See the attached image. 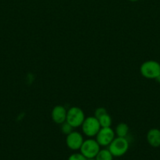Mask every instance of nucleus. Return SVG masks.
<instances>
[{"instance_id": "nucleus-10", "label": "nucleus", "mask_w": 160, "mask_h": 160, "mask_svg": "<svg viewBox=\"0 0 160 160\" xmlns=\"http://www.w3.org/2000/svg\"><path fill=\"white\" fill-rule=\"evenodd\" d=\"M129 130H130L129 126L126 123H120L116 127L115 133V135H117V137L126 138V136L128 135Z\"/></svg>"}, {"instance_id": "nucleus-1", "label": "nucleus", "mask_w": 160, "mask_h": 160, "mask_svg": "<svg viewBox=\"0 0 160 160\" xmlns=\"http://www.w3.org/2000/svg\"><path fill=\"white\" fill-rule=\"evenodd\" d=\"M108 147L114 157H120L127 152L130 147V142L126 138L117 137L115 138Z\"/></svg>"}, {"instance_id": "nucleus-6", "label": "nucleus", "mask_w": 160, "mask_h": 160, "mask_svg": "<svg viewBox=\"0 0 160 160\" xmlns=\"http://www.w3.org/2000/svg\"><path fill=\"white\" fill-rule=\"evenodd\" d=\"M115 138L114 130L110 128H101L96 135V141L98 142L100 146L107 147Z\"/></svg>"}, {"instance_id": "nucleus-14", "label": "nucleus", "mask_w": 160, "mask_h": 160, "mask_svg": "<svg viewBox=\"0 0 160 160\" xmlns=\"http://www.w3.org/2000/svg\"><path fill=\"white\" fill-rule=\"evenodd\" d=\"M67 160H87L86 157L80 153H73L68 157Z\"/></svg>"}, {"instance_id": "nucleus-15", "label": "nucleus", "mask_w": 160, "mask_h": 160, "mask_svg": "<svg viewBox=\"0 0 160 160\" xmlns=\"http://www.w3.org/2000/svg\"><path fill=\"white\" fill-rule=\"evenodd\" d=\"M107 110L103 107H100L97 108V109L95 110V114H94V117H96L97 119H98L99 117H101L102 115H104V113H106Z\"/></svg>"}, {"instance_id": "nucleus-9", "label": "nucleus", "mask_w": 160, "mask_h": 160, "mask_svg": "<svg viewBox=\"0 0 160 160\" xmlns=\"http://www.w3.org/2000/svg\"><path fill=\"white\" fill-rule=\"evenodd\" d=\"M147 141L151 146L158 148L160 146V130L152 128L147 134Z\"/></svg>"}, {"instance_id": "nucleus-5", "label": "nucleus", "mask_w": 160, "mask_h": 160, "mask_svg": "<svg viewBox=\"0 0 160 160\" xmlns=\"http://www.w3.org/2000/svg\"><path fill=\"white\" fill-rule=\"evenodd\" d=\"M79 150L86 159H93L100 150V146L96 139L89 138L84 140Z\"/></svg>"}, {"instance_id": "nucleus-3", "label": "nucleus", "mask_w": 160, "mask_h": 160, "mask_svg": "<svg viewBox=\"0 0 160 160\" xmlns=\"http://www.w3.org/2000/svg\"><path fill=\"white\" fill-rule=\"evenodd\" d=\"M81 127L83 134L88 138L96 137L101 128L99 120L95 117H88L85 118Z\"/></svg>"}, {"instance_id": "nucleus-17", "label": "nucleus", "mask_w": 160, "mask_h": 160, "mask_svg": "<svg viewBox=\"0 0 160 160\" xmlns=\"http://www.w3.org/2000/svg\"><path fill=\"white\" fill-rule=\"evenodd\" d=\"M87 160H96L95 158H93V159H87Z\"/></svg>"}, {"instance_id": "nucleus-7", "label": "nucleus", "mask_w": 160, "mask_h": 160, "mask_svg": "<svg viewBox=\"0 0 160 160\" xmlns=\"http://www.w3.org/2000/svg\"><path fill=\"white\" fill-rule=\"evenodd\" d=\"M84 139L83 135L78 131H72L69 134H67L66 138V145L71 150L76 151L79 150L83 145Z\"/></svg>"}, {"instance_id": "nucleus-4", "label": "nucleus", "mask_w": 160, "mask_h": 160, "mask_svg": "<svg viewBox=\"0 0 160 160\" xmlns=\"http://www.w3.org/2000/svg\"><path fill=\"white\" fill-rule=\"evenodd\" d=\"M85 118L86 117H85L84 112L79 107L74 106V107L70 108L67 111L66 122H67L69 124L72 125L74 128L81 127Z\"/></svg>"}, {"instance_id": "nucleus-11", "label": "nucleus", "mask_w": 160, "mask_h": 160, "mask_svg": "<svg viewBox=\"0 0 160 160\" xmlns=\"http://www.w3.org/2000/svg\"><path fill=\"white\" fill-rule=\"evenodd\" d=\"M113 157L108 148H104V149H100L97 155L96 156V160H113Z\"/></svg>"}, {"instance_id": "nucleus-8", "label": "nucleus", "mask_w": 160, "mask_h": 160, "mask_svg": "<svg viewBox=\"0 0 160 160\" xmlns=\"http://www.w3.org/2000/svg\"><path fill=\"white\" fill-rule=\"evenodd\" d=\"M67 110L62 106H56L53 109L51 112V118L55 123L62 124L66 121Z\"/></svg>"}, {"instance_id": "nucleus-18", "label": "nucleus", "mask_w": 160, "mask_h": 160, "mask_svg": "<svg viewBox=\"0 0 160 160\" xmlns=\"http://www.w3.org/2000/svg\"><path fill=\"white\" fill-rule=\"evenodd\" d=\"M130 1H131V2H136V1H138V0H130Z\"/></svg>"}, {"instance_id": "nucleus-13", "label": "nucleus", "mask_w": 160, "mask_h": 160, "mask_svg": "<svg viewBox=\"0 0 160 160\" xmlns=\"http://www.w3.org/2000/svg\"><path fill=\"white\" fill-rule=\"evenodd\" d=\"M61 131H62L63 134H66V135H67V134H69L70 133H72V131H73V129L74 128L72 126L71 124H69L67 122H64V123H63L62 124H61Z\"/></svg>"}, {"instance_id": "nucleus-12", "label": "nucleus", "mask_w": 160, "mask_h": 160, "mask_svg": "<svg viewBox=\"0 0 160 160\" xmlns=\"http://www.w3.org/2000/svg\"><path fill=\"white\" fill-rule=\"evenodd\" d=\"M97 120H99V123H100L101 128H110L111 125V122H112L111 117H110V115L108 112L102 115Z\"/></svg>"}, {"instance_id": "nucleus-2", "label": "nucleus", "mask_w": 160, "mask_h": 160, "mask_svg": "<svg viewBox=\"0 0 160 160\" xmlns=\"http://www.w3.org/2000/svg\"><path fill=\"white\" fill-rule=\"evenodd\" d=\"M140 72L144 78L155 79L160 74V64L155 60H148L142 63Z\"/></svg>"}, {"instance_id": "nucleus-16", "label": "nucleus", "mask_w": 160, "mask_h": 160, "mask_svg": "<svg viewBox=\"0 0 160 160\" xmlns=\"http://www.w3.org/2000/svg\"><path fill=\"white\" fill-rule=\"evenodd\" d=\"M155 80H156V81H158V83H160V74L158 75L156 78H155Z\"/></svg>"}]
</instances>
